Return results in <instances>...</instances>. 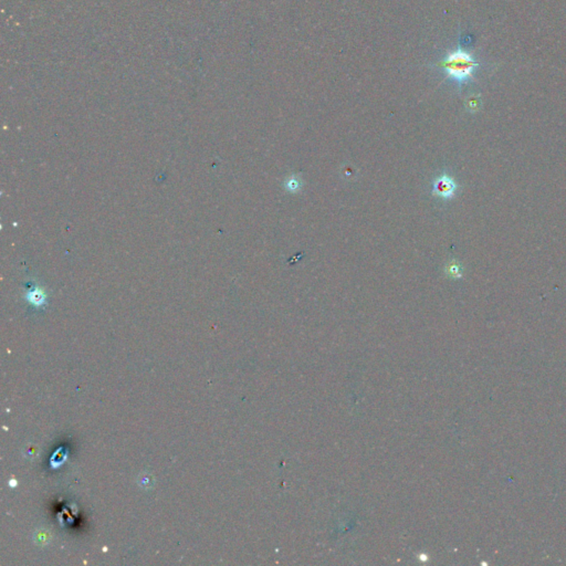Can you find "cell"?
<instances>
[{"mask_svg": "<svg viewBox=\"0 0 566 566\" xmlns=\"http://www.w3.org/2000/svg\"><path fill=\"white\" fill-rule=\"evenodd\" d=\"M137 482H138V486L143 489H151L155 483L154 478L148 473H142L137 479Z\"/></svg>", "mask_w": 566, "mask_h": 566, "instance_id": "3", "label": "cell"}, {"mask_svg": "<svg viewBox=\"0 0 566 566\" xmlns=\"http://www.w3.org/2000/svg\"><path fill=\"white\" fill-rule=\"evenodd\" d=\"M449 272L451 273V276H453V277H456V278L461 277V272H460L459 268H458L457 265H453V266H451V268L449 269Z\"/></svg>", "mask_w": 566, "mask_h": 566, "instance_id": "7", "label": "cell"}, {"mask_svg": "<svg viewBox=\"0 0 566 566\" xmlns=\"http://www.w3.org/2000/svg\"><path fill=\"white\" fill-rule=\"evenodd\" d=\"M301 187V182L296 176H291L287 181V188L290 189L291 192H295Z\"/></svg>", "mask_w": 566, "mask_h": 566, "instance_id": "5", "label": "cell"}, {"mask_svg": "<svg viewBox=\"0 0 566 566\" xmlns=\"http://www.w3.org/2000/svg\"><path fill=\"white\" fill-rule=\"evenodd\" d=\"M457 189V184L455 181L448 175H441L438 177L434 183V187H432V193L436 196L440 197L443 199L453 198Z\"/></svg>", "mask_w": 566, "mask_h": 566, "instance_id": "2", "label": "cell"}, {"mask_svg": "<svg viewBox=\"0 0 566 566\" xmlns=\"http://www.w3.org/2000/svg\"><path fill=\"white\" fill-rule=\"evenodd\" d=\"M8 485H9L11 488H16V487H17V481H16L15 479H11V480L8 482Z\"/></svg>", "mask_w": 566, "mask_h": 566, "instance_id": "8", "label": "cell"}, {"mask_svg": "<svg viewBox=\"0 0 566 566\" xmlns=\"http://www.w3.org/2000/svg\"><path fill=\"white\" fill-rule=\"evenodd\" d=\"M35 542L39 545H47L50 542V534L46 530L38 531L35 534Z\"/></svg>", "mask_w": 566, "mask_h": 566, "instance_id": "4", "label": "cell"}, {"mask_svg": "<svg viewBox=\"0 0 566 566\" xmlns=\"http://www.w3.org/2000/svg\"><path fill=\"white\" fill-rule=\"evenodd\" d=\"M28 299H29V301L31 303H34L35 305H40L44 300L43 295L41 293H39V292H36V291L30 292V293L28 294Z\"/></svg>", "mask_w": 566, "mask_h": 566, "instance_id": "6", "label": "cell"}, {"mask_svg": "<svg viewBox=\"0 0 566 566\" xmlns=\"http://www.w3.org/2000/svg\"><path fill=\"white\" fill-rule=\"evenodd\" d=\"M479 66L473 54L461 47L450 51L437 65L442 70L446 78L455 82L458 86L472 81Z\"/></svg>", "mask_w": 566, "mask_h": 566, "instance_id": "1", "label": "cell"}]
</instances>
